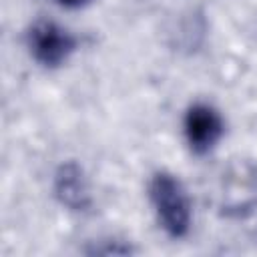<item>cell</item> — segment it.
Returning <instances> with one entry per match:
<instances>
[{
  "label": "cell",
  "mask_w": 257,
  "mask_h": 257,
  "mask_svg": "<svg viewBox=\"0 0 257 257\" xmlns=\"http://www.w3.org/2000/svg\"><path fill=\"white\" fill-rule=\"evenodd\" d=\"M24 44L36 64L54 70L66 64L78 50V36L54 20L38 18L26 28Z\"/></svg>",
  "instance_id": "cell-2"
},
{
  "label": "cell",
  "mask_w": 257,
  "mask_h": 257,
  "mask_svg": "<svg viewBox=\"0 0 257 257\" xmlns=\"http://www.w3.org/2000/svg\"><path fill=\"white\" fill-rule=\"evenodd\" d=\"M52 2L60 8H66V10H80V8L90 6L94 0H52Z\"/></svg>",
  "instance_id": "cell-6"
},
{
  "label": "cell",
  "mask_w": 257,
  "mask_h": 257,
  "mask_svg": "<svg viewBox=\"0 0 257 257\" xmlns=\"http://www.w3.org/2000/svg\"><path fill=\"white\" fill-rule=\"evenodd\" d=\"M52 197L60 207L70 213H88L92 209L90 183L84 169L68 159L62 161L52 175Z\"/></svg>",
  "instance_id": "cell-4"
},
{
  "label": "cell",
  "mask_w": 257,
  "mask_h": 257,
  "mask_svg": "<svg viewBox=\"0 0 257 257\" xmlns=\"http://www.w3.org/2000/svg\"><path fill=\"white\" fill-rule=\"evenodd\" d=\"M84 253L86 255H133V253H137V249L126 241L104 239V241L94 243L92 247H86Z\"/></svg>",
  "instance_id": "cell-5"
},
{
  "label": "cell",
  "mask_w": 257,
  "mask_h": 257,
  "mask_svg": "<svg viewBox=\"0 0 257 257\" xmlns=\"http://www.w3.org/2000/svg\"><path fill=\"white\" fill-rule=\"evenodd\" d=\"M149 201L159 227L169 239H185L193 225L191 197L181 179L169 171H155L149 179Z\"/></svg>",
  "instance_id": "cell-1"
},
{
  "label": "cell",
  "mask_w": 257,
  "mask_h": 257,
  "mask_svg": "<svg viewBox=\"0 0 257 257\" xmlns=\"http://www.w3.org/2000/svg\"><path fill=\"white\" fill-rule=\"evenodd\" d=\"M183 135L189 151L197 157H205L213 153L225 137V118L211 102L195 100L183 114Z\"/></svg>",
  "instance_id": "cell-3"
}]
</instances>
